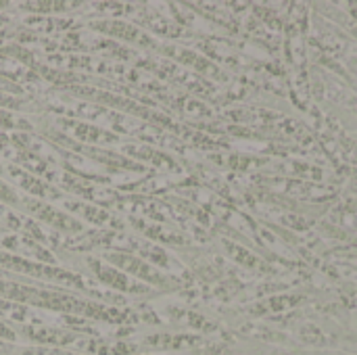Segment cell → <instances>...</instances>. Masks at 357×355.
<instances>
[{"label":"cell","mask_w":357,"mask_h":355,"mask_svg":"<svg viewBox=\"0 0 357 355\" xmlns=\"http://www.w3.org/2000/svg\"><path fill=\"white\" fill-rule=\"evenodd\" d=\"M2 6H4V2H0V8H2Z\"/></svg>","instance_id":"8fae6325"},{"label":"cell","mask_w":357,"mask_h":355,"mask_svg":"<svg viewBox=\"0 0 357 355\" xmlns=\"http://www.w3.org/2000/svg\"><path fill=\"white\" fill-rule=\"evenodd\" d=\"M0 203L10 207V209H19L21 211V195L17 192V188H13L4 178H0Z\"/></svg>","instance_id":"52a82bcc"},{"label":"cell","mask_w":357,"mask_h":355,"mask_svg":"<svg viewBox=\"0 0 357 355\" xmlns=\"http://www.w3.org/2000/svg\"><path fill=\"white\" fill-rule=\"evenodd\" d=\"M2 174H6V169H4V163L0 161V176H2Z\"/></svg>","instance_id":"30bf717a"},{"label":"cell","mask_w":357,"mask_h":355,"mask_svg":"<svg viewBox=\"0 0 357 355\" xmlns=\"http://www.w3.org/2000/svg\"><path fill=\"white\" fill-rule=\"evenodd\" d=\"M86 266L96 276V280H100L102 285H107V287H111V289H115L119 293H126V295H142V293H149V287H144L142 282L134 280L132 276H128L126 272L117 270L111 264L107 266L100 259L88 257L86 259Z\"/></svg>","instance_id":"277c9868"},{"label":"cell","mask_w":357,"mask_h":355,"mask_svg":"<svg viewBox=\"0 0 357 355\" xmlns=\"http://www.w3.org/2000/svg\"><path fill=\"white\" fill-rule=\"evenodd\" d=\"M105 259H107V264L115 266L117 270L126 272L128 276H132L138 282H153V285L163 282V278L155 272V268H151L138 255L123 253V251H109V253H105Z\"/></svg>","instance_id":"5b68a950"},{"label":"cell","mask_w":357,"mask_h":355,"mask_svg":"<svg viewBox=\"0 0 357 355\" xmlns=\"http://www.w3.org/2000/svg\"><path fill=\"white\" fill-rule=\"evenodd\" d=\"M17 333H15V326L6 320L0 318V341H10V343H17Z\"/></svg>","instance_id":"ba28073f"},{"label":"cell","mask_w":357,"mask_h":355,"mask_svg":"<svg viewBox=\"0 0 357 355\" xmlns=\"http://www.w3.org/2000/svg\"><path fill=\"white\" fill-rule=\"evenodd\" d=\"M0 299L25 305V308H38L48 310L56 314H77V316H90V318H102V320H119V312L113 308H107L102 303L90 301L86 297H79V293H71L61 287H44L40 282H25L23 278H0Z\"/></svg>","instance_id":"6da1fadb"},{"label":"cell","mask_w":357,"mask_h":355,"mask_svg":"<svg viewBox=\"0 0 357 355\" xmlns=\"http://www.w3.org/2000/svg\"><path fill=\"white\" fill-rule=\"evenodd\" d=\"M4 169H6L8 176H13V180L23 190L29 192L27 197H33V199H59L56 190L50 184L42 182L38 176H33V174H29V172H25V169H21L17 165H4Z\"/></svg>","instance_id":"8992f818"},{"label":"cell","mask_w":357,"mask_h":355,"mask_svg":"<svg viewBox=\"0 0 357 355\" xmlns=\"http://www.w3.org/2000/svg\"><path fill=\"white\" fill-rule=\"evenodd\" d=\"M0 270H4L6 274H13V276H25V278H31L33 282H48L52 287H65V289H75L79 295H88V297H98L94 291L88 289V285L84 282L82 276L65 270V268H59V266H48V264H42V262H33V259H27V257H21V255H15V253H8L4 249H0Z\"/></svg>","instance_id":"7a4b0ae2"},{"label":"cell","mask_w":357,"mask_h":355,"mask_svg":"<svg viewBox=\"0 0 357 355\" xmlns=\"http://www.w3.org/2000/svg\"><path fill=\"white\" fill-rule=\"evenodd\" d=\"M25 8H46V10H54V8H69L71 4H65V2H31V4H23Z\"/></svg>","instance_id":"9c48e42d"},{"label":"cell","mask_w":357,"mask_h":355,"mask_svg":"<svg viewBox=\"0 0 357 355\" xmlns=\"http://www.w3.org/2000/svg\"><path fill=\"white\" fill-rule=\"evenodd\" d=\"M21 213L38 218L46 226H50L54 230H61V232H73V234L84 232V224L79 220H75L67 211H61V209H56V207H52V205H48L44 201H38L33 197H27V195H21Z\"/></svg>","instance_id":"3957f363"}]
</instances>
